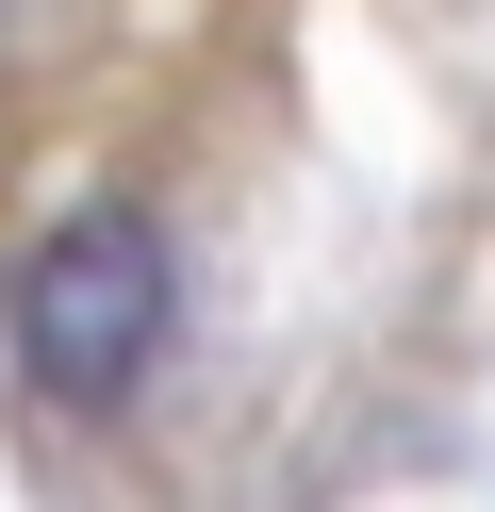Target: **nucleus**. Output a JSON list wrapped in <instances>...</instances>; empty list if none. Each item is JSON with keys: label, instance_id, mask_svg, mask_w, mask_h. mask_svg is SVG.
<instances>
[{"label": "nucleus", "instance_id": "1", "mask_svg": "<svg viewBox=\"0 0 495 512\" xmlns=\"http://www.w3.org/2000/svg\"><path fill=\"white\" fill-rule=\"evenodd\" d=\"M17 364L50 380L66 413L149 397V364H165V232L132 199H83V215L33 232V265H17Z\"/></svg>", "mask_w": 495, "mask_h": 512}]
</instances>
